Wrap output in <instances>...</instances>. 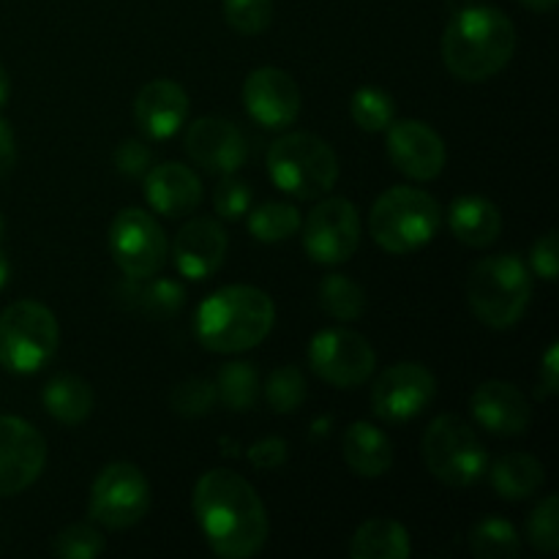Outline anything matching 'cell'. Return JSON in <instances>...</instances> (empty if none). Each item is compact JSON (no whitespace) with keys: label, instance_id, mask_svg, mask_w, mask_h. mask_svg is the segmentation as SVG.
I'll use <instances>...</instances> for the list:
<instances>
[{"label":"cell","instance_id":"cell-1","mask_svg":"<svg viewBox=\"0 0 559 559\" xmlns=\"http://www.w3.org/2000/svg\"><path fill=\"white\" fill-rule=\"evenodd\" d=\"M197 524L207 546L224 559H249L260 555L271 535L265 502L254 486L233 469H211L194 486Z\"/></svg>","mask_w":559,"mask_h":559},{"label":"cell","instance_id":"cell-2","mask_svg":"<svg viewBox=\"0 0 559 559\" xmlns=\"http://www.w3.org/2000/svg\"><path fill=\"white\" fill-rule=\"evenodd\" d=\"M516 52V25L491 5L462 9L442 33V63L456 80L486 82Z\"/></svg>","mask_w":559,"mask_h":559},{"label":"cell","instance_id":"cell-3","mask_svg":"<svg viewBox=\"0 0 559 559\" xmlns=\"http://www.w3.org/2000/svg\"><path fill=\"white\" fill-rule=\"evenodd\" d=\"M276 322V306L271 295L249 284H229L216 289L197 309V342L218 355H235L254 349L265 342Z\"/></svg>","mask_w":559,"mask_h":559},{"label":"cell","instance_id":"cell-4","mask_svg":"<svg viewBox=\"0 0 559 559\" xmlns=\"http://www.w3.org/2000/svg\"><path fill=\"white\" fill-rule=\"evenodd\" d=\"M442 207L429 191L393 186L369 211V233L388 254H413L437 238Z\"/></svg>","mask_w":559,"mask_h":559},{"label":"cell","instance_id":"cell-5","mask_svg":"<svg viewBox=\"0 0 559 559\" xmlns=\"http://www.w3.org/2000/svg\"><path fill=\"white\" fill-rule=\"evenodd\" d=\"M467 300L473 314L486 328L506 331L527 314L533 300V276L519 257H484L469 273Z\"/></svg>","mask_w":559,"mask_h":559},{"label":"cell","instance_id":"cell-6","mask_svg":"<svg viewBox=\"0 0 559 559\" xmlns=\"http://www.w3.org/2000/svg\"><path fill=\"white\" fill-rule=\"evenodd\" d=\"M265 167L276 189L295 200H317L338 180V156L322 136L293 131L271 145Z\"/></svg>","mask_w":559,"mask_h":559},{"label":"cell","instance_id":"cell-7","mask_svg":"<svg viewBox=\"0 0 559 559\" xmlns=\"http://www.w3.org/2000/svg\"><path fill=\"white\" fill-rule=\"evenodd\" d=\"M420 453L429 473L440 484L467 489L489 469V453L473 426L459 415H437L420 440Z\"/></svg>","mask_w":559,"mask_h":559},{"label":"cell","instance_id":"cell-8","mask_svg":"<svg viewBox=\"0 0 559 559\" xmlns=\"http://www.w3.org/2000/svg\"><path fill=\"white\" fill-rule=\"evenodd\" d=\"M58 320L38 300H14L0 311V366L11 374L44 369L58 353Z\"/></svg>","mask_w":559,"mask_h":559},{"label":"cell","instance_id":"cell-9","mask_svg":"<svg viewBox=\"0 0 559 559\" xmlns=\"http://www.w3.org/2000/svg\"><path fill=\"white\" fill-rule=\"evenodd\" d=\"M151 508V484L131 462H112L96 475L87 513L107 530H129L145 519Z\"/></svg>","mask_w":559,"mask_h":559},{"label":"cell","instance_id":"cell-10","mask_svg":"<svg viewBox=\"0 0 559 559\" xmlns=\"http://www.w3.org/2000/svg\"><path fill=\"white\" fill-rule=\"evenodd\" d=\"M109 251L120 273L134 282H147L164 267L169 254L162 224L142 207H126L109 227Z\"/></svg>","mask_w":559,"mask_h":559},{"label":"cell","instance_id":"cell-11","mask_svg":"<svg viewBox=\"0 0 559 559\" xmlns=\"http://www.w3.org/2000/svg\"><path fill=\"white\" fill-rule=\"evenodd\" d=\"M309 364L322 382L353 391L374 374L377 355L364 333L349 328H328L311 338Z\"/></svg>","mask_w":559,"mask_h":559},{"label":"cell","instance_id":"cell-12","mask_svg":"<svg viewBox=\"0 0 559 559\" xmlns=\"http://www.w3.org/2000/svg\"><path fill=\"white\" fill-rule=\"evenodd\" d=\"M304 227V249L317 265H344L360 246L358 207L344 197H328L309 213Z\"/></svg>","mask_w":559,"mask_h":559},{"label":"cell","instance_id":"cell-13","mask_svg":"<svg viewBox=\"0 0 559 559\" xmlns=\"http://www.w3.org/2000/svg\"><path fill=\"white\" fill-rule=\"evenodd\" d=\"M437 396V380L420 364H393L371 388V413L385 424L418 418Z\"/></svg>","mask_w":559,"mask_h":559},{"label":"cell","instance_id":"cell-14","mask_svg":"<svg viewBox=\"0 0 559 559\" xmlns=\"http://www.w3.org/2000/svg\"><path fill=\"white\" fill-rule=\"evenodd\" d=\"M47 464L41 431L16 415H0V497L31 489Z\"/></svg>","mask_w":559,"mask_h":559},{"label":"cell","instance_id":"cell-15","mask_svg":"<svg viewBox=\"0 0 559 559\" xmlns=\"http://www.w3.org/2000/svg\"><path fill=\"white\" fill-rule=\"evenodd\" d=\"M388 156L402 175L413 180H435L445 169V142L424 120H393L388 126Z\"/></svg>","mask_w":559,"mask_h":559},{"label":"cell","instance_id":"cell-16","mask_svg":"<svg viewBox=\"0 0 559 559\" xmlns=\"http://www.w3.org/2000/svg\"><path fill=\"white\" fill-rule=\"evenodd\" d=\"M243 104L249 118L265 129H287L300 115V87L287 71L262 66L246 76Z\"/></svg>","mask_w":559,"mask_h":559},{"label":"cell","instance_id":"cell-17","mask_svg":"<svg viewBox=\"0 0 559 559\" xmlns=\"http://www.w3.org/2000/svg\"><path fill=\"white\" fill-rule=\"evenodd\" d=\"M197 167L213 175H235L249 158V142L243 131L227 118H200L189 126L183 142Z\"/></svg>","mask_w":559,"mask_h":559},{"label":"cell","instance_id":"cell-18","mask_svg":"<svg viewBox=\"0 0 559 559\" xmlns=\"http://www.w3.org/2000/svg\"><path fill=\"white\" fill-rule=\"evenodd\" d=\"M227 229L213 218H191L178 229L173 240L175 267L191 282L213 276L227 260Z\"/></svg>","mask_w":559,"mask_h":559},{"label":"cell","instance_id":"cell-19","mask_svg":"<svg viewBox=\"0 0 559 559\" xmlns=\"http://www.w3.org/2000/svg\"><path fill=\"white\" fill-rule=\"evenodd\" d=\"M469 407H473V418L478 420L480 429L495 437L524 435L533 420V407H530L527 396L506 380H489L475 388Z\"/></svg>","mask_w":559,"mask_h":559},{"label":"cell","instance_id":"cell-20","mask_svg":"<svg viewBox=\"0 0 559 559\" xmlns=\"http://www.w3.org/2000/svg\"><path fill=\"white\" fill-rule=\"evenodd\" d=\"M189 93L173 80H153L134 98L136 126L151 140H169L189 118Z\"/></svg>","mask_w":559,"mask_h":559},{"label":"cell","instance_id":"cell-21","mask_svg":"<svg viewBox=\"0 0 559 559\" xmlns=\"http://www.w3.org/2000/svg\"><path fill=\"white\" fill-rule=\"evenodd\" d=\"M147 205L167 218H183L202 202V180L186 164H156L145 173Z\"/></svg>","mask_w":559,"mask_h":559},{"label":"cell","instance_id":"cell-22","mask_svg":"<svg viewBox=\"0 0 559 559\" xmlns=\"http://www.w3.org/2000/svg\"><path fill=\"white\" fill-rule=\"evenodd\" d=\"M342 453L347 467L360 478H382L393 467L391 437L366 420L347 426L342 437Z\"/></svg>","mask_w":559,"mask_h":559},{"label":"cell","instance_id":"cell-23","mask_svg":"<svg viewBox=\"0 0 559 559\" xmlns=\"http://www.w3.org/2000/svg\"><path fill=\"white\" fill-rule=\"evenodd\" d=\"M448 224H451V233L459 243L469 246V249H486L500 238L502 213L486 197L467 194L453 202Z\"/></svg>","mask_w":559,"mask_h":559},{"label":"cell","instance_id":"cell-24","mask_svg":"<svg viewBox=\"0 0 559 559\" xmlns=\"http://www.w3.org/2000/svg\"><path fill=\"white\" fill-rule=\"evenodd\" d=\"M349 555L353 559H407L413 555V540L396 519H369L355 530Z\"/></svg>","mask_w":559,"mask_h":559},{"label":"cell","instance_id":"cell-25","mask_svg":"<svg viewBox=\"0 0 559 559\" xmlns=\"http://www.w3.org/2000/svg\"><path fill=\"white\" fill-rule=\"evenodd\" d=\"M489 480L497 495L508 502H522L544 486V464L530 453H508L489 464Z\"/></svg>","mask_w":559,"mask_h":559},{"label":"cell","instance_id":"cell-26","mask_svg":"<svg viewBox=\"0 0 559 559\" xmlns=\"http://www.w3.org/2000/svg\"><path fill=\"white\" fill-rule=\"evenodd\" d=\"M44 409L63 426H76L93 413V388L76 374H60L44 385Z\"/></svg>","mask_w":559,"mask_h":559},{"label":"cell","instance_id":"cell-27","mask_svg":"<svg viewBox=\"0 0 559 559\" xmlns=\"http://www.w3.org/2000/svg\"><path fill=\"white\" fill-rule=\"evenodd\" d=\"M260 396V371L249 360H229L222 366L216 380V399H222L229 413H246Z\"/></svg>","mask_w":559,"mask_h":559},{"label":"cell","instance_id":"cell-28","mask_svg":"<svg viewBox=\"0 0 559 559\" xmlns=\"http://www.w3.org/2000/svg\"><path fill=\"white\" fill-rule=\"evenodd\" d=\"M469 549L480 559H513L522 551L516 527L506 519L484 516L469 530Z\"/></svg>","mask_w":559,"mask_h":559},{"label":"cell","instance_id":"cell-29","mask_svg":"<svg viewBox=\"0 0 559 559\" xmlns=\"http://www.w3.org/2000/svg\"><path fill=\"white\" fill-rule=\"evenodd\" d=\"M320 306L338 322H355L366 311V293L358 282L342 273H331L320 284Z\"/></svg>","mask_w":559,"mask_h":559},{"label":"cell","instance_id":"cell-30","mask_svg":"<svg viewBox=\"0 0 559 559\" xmlns=\"http://www.w3.org/2000/svg\"><path fill=\"white\" fill-rule=\"evenodd\" d=\"M300 213L289 202H265L249 216V233L262 243H282L300 233Z\"/></svg>","mask_w":559,"mask_h":559},{"label":"cell","instance_id":"cell-31","mask_svg":"<svg viewBox=\"0 0 559 559\" xmlns=\"http://www.w3.org/2000/svg\"><path fill=\"white\" fill-rule=\"evenodd\" d=\"M349 115H353V120L364 131H369V134H382V131H388V126L396 120V102H393L391 93L382 91V87L366 85L353 93Z\"/></svg>","mask_w":559,"mask_h":559},{"label":"cell","instance_id":"cell-32","mask_svg":"<svg viewBox=\"0 0 559 559\" xmlns=\"http://www.w3.org/2000/svg\"><path fill=\"white\" fill-rule=\"evenodd\" d=\"M267 407L278 415H289L306 402V380L298 366H282L265 382Z\"/></svg>","mask_w":559,"mask_h":559},{"label":"cell","instance_id":"cell-33","mask_svg":"<svg viewBox=\"0 0 559 559\" xmlns=\"http://www.w3.org/2000/svg\"><path fill=\"white\" fill-rule=\"evenodd\" d=\"M169 404L178 415L183 418H202L213 409L216 404V385L205 377H189V380H180L178 385L169 393Z\"/></svg>","mask_w":559,"mask_h":559},{"label":"cell","instance_id":"cell-34","mask_svg":"<svg viewBox=\"0 0 559 559\" xmlns=\"http://www.w3.org/2000/svg\"><path fill=\"white\" fill-rule=\"evenodd\" d=\"M224 20L240 36H260L273 22V0H224Z\"/></svg>","mask_w":559,"mask_h":559},{"label":"cell","instance_id":"cell-35","mask_svg":"<svg viewBox=\"0 0 559 559\" xmlns=\"http://www.w3.org/2000/svg\"><path fill=\"white\" fill-rule=\"evenodd\" d=\"M527 538L530 546L544 555H557L559 549V500L549 495L538 502L527 519Z\"/></svg>","mask_w":559,"mask_h":559},{"label":"cell","instance_id":"cell-36","mask_svg":"<svg viewBox=\"0 0 559 559\" xmlns=\"http://www.w3.org/2000/svg\"><path fill=\"white\" fill-rule=\"evenodd\" d=\"M104 551V538L91 524H69L52 538V555L60 559H93Z\"/></svg>","mask_w":559,"mask_h":559},{"label":"cell","instance_id":"cell-37","mask_svg":"<svg viewBox=\"0 0 559 559\" xmlns=\"http://www.w3.org/2000/svg\"><path fill=\"white\" fill-rule=\"evenodd\" d=\"M140 306L151 317H173L178 314L180 306H183L186 293L178 282L173 278H158V282H151L140 293Z\"/></svg>","mask_w":559,"mask_h":559},{"label":"cell","instance_id":"cell-38","mask_svg":"<svg viewBox=\"0 0 559 559\" xmlns=\"http://www.w3.org/2000/svg\"><path fill=\"white\" fill-rule=\"evenodd\" d=\"M213 207L222 218H229V222H238L249 213L251 207V189L243 180L233 178V175H224L222 183L213 191Z\"/></svg>","mask_w":559,"mask_h":559},{"label":"cell","instance_id":"cell-39","mask_svg":"<svg viewBox=\"0 0 559 559\" xmlns=\"http://www.w3.org/2000/svg\"><path fill=\"white\" fill-rule=\"evenodd\" d=\"M115 167L126 178H145L147 169L153 167L151 147L142 140H126L115 147Z\"/></svg>","mask_w":559,"mask_h":559},{"label":"cell","instance_id":"cell-40","mask_svg":"<svg viewBox=\"0 0 559 559\" xmlns=\"http://www.w3.org/2000/svg\"><path fill=\"white\" fill-rule=\"evenodd\" d=\"M530 265L538 273L544 282H557L559 273V240L555 229L544 235V238L535 240L533 251H530Z\"/></svg>","mask_w":559,"mask_h":559},{"label":"cell","instance_id":"cell-41","mask_svg":"<svg viewBox=\"0 0 559 559\" xmlns=\"http://www.w3.org/2000/svg\"><path fill=\"white\" fill-rule=\"evenodd\" d=\"M249 462L257 469H276L287 462V442L282 437H265L249 451Z\"/></svg>","mask_w":559,"mask_h":559},{"label":"cell","instance_id":"cell-42","mask_svg":"<svg viewBox=\"0 0 559 559\" xmlns=\"http://www.w3.org/2000/svg\"><path fill=\"white\" fill-rule=\"evenodd\" d=\"M559 391V347L551 344L546 349L544 366H540V396H555Z\"/></svg>","mask_w":559,"mask_h":559},{"label":"cell","instance_id":"cell-43","mask_svg":"<svg viewBox=\"0 0 559 559\" xmlns=\"http://www.w3.org/2000/svg\"><path fill=\"white\" fill-rule=\"evenodd\" d=\"M16 167V136L11 126L0 118V180L9 178Z\"/></svg>","mask_w":559,"mask_h":559},{"label":"cell","instance_id":"cell-44","mask_svg":"<svg viewBox=\"0 0 559 559\" xmlns=\"http://www.w3.org/2000/svg\"><path fill=\"white\" fill-rule=\"evenodd\" d=\"M9 96H11L9 71H5L3 63H0V107H5V102H9Z\"/></svg>","mask_w":559,"mask_h":559},{"label":"cell","instance_id":"cell-45","mask_svg":"<svg viewBox=\"0 0 559 559\" xmlns=\"http://www.w3.org/2000/svg\"><path fill=\"white\" fill-rule=\"evenodd\" d=\"M519 3L527 5L530 11H540V14H544V11H551V9H555V5L559 3V0H519Z\"/></svg>","mask_w":559,"mask_h":559},{"label":"cell","instance_id":"cell-46","mask_svg":"<svg viewBox=\"0 0 559 559\" xmlns=\"http://www.w3.org/2000/svg\"><path fill=\"white\" fill-rule=\"evenodd\" d=\"M9 273H11V262H9V257H5L3 251H0V289H3L5 284H9Z\"/></svg>","mask_w":559,"mask_h":559},{"label":"cell","instance_id":"cell-47","mask_svg":"<svg viewBox=\"0 0 559 559\" xmlns=\"http://www.w3.org/2000/svg\"><path fill=\"white\" fill-rule=\"evenodd\" d=\"M0 235H3V218H0Z\"/></svg>","mask_w":559,"mask_h":559}]
</instances>
